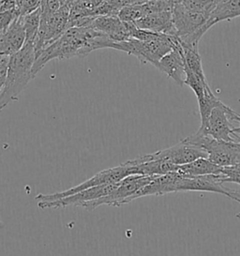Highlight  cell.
<instances>
[{
	"instance_id": "cell-17",
	"label": "cell",
	"mask_w": 240,
	"mask_h": 256,
	"mask_svg": "<svg viewBox=\"0 0 240 256\" xmlns=\"http://www.w3.org/2000/svg\"><path fill=\"white\" fill-rule=\"evenodd\" d=\"M240 16V0H218L217 5L210 16L208 26L224 20H231Z\"/></svg>"
},
{
	"instance_id": "cell-8",
	"label": "cell",
	"mask_w": 240,
	"mask_h": 256,
	"mask_svg": "<svg viewBox=\"0 0 240 256\" xmlns=\"http://www.w3.org/2000/svg\"><path fill=\"white\" fill-rule=\"evenodd\" d=\"M70 10V6L63 5L56 12L51 16L40 17V26L35 46L36 56L40 53L46 46L51 44L67 30Z\"/></svg>"
},
{
	"instance_id": "cell-19",
	"label": "cell",
	"mask_w": 240,
	"mask_h": 256,
	"mask_svg": "<svg viewBox=\"0 0 240 256\" xmlns=\"http://www.w3.org/2000/svg\"><path fill=\"white\" fill-rule=\"evenodd\" d=\"M182 7L198 14H211L217 5L218 0H174Z\"/></svg>"
},
{
	"instance_id": "cell-20",
	"label": "cell",
	"mask_w": 240,
	"mask_h": 256,
	"mask_svg": "<svg viewBox=\"0 0 240 256\" xmlns=\"http://www.w3.org/2000/svg\"><path fill=\"white\" fill-rule=\"evenodd\" d=\"M222 178L224 182H232L240 185V164L236 166L222 167Z\"/></svg>"
},
{
	"instance_id": "cell-6",
	"label": "cell",
	"mask_w": 240,
	"mask_h": 256,
	"mask_svg": "<svg viewBox=\"0 0 240 256\" xmlns=\"http://www.w3.org/2000/svg\"><path fill=\"white\" fill-rule=\"evenodd\" d=\"M232 110L224 102H220L212 109L208 118L204 124L200 125L196 134L210 136L220 141L240 143L238 136L234 132V128L236 127L232 125L234 121L231 118Z\"/></svg>"
},
{
	"instance_id": "cell-14",
	"label": "cell",
	"mask_w": 240,
	"mask_h": 256,
	"mask_svg": "<svg viewBox=\"0 0 240 256\" xmlns=\"http://www.w3.org/2000/svg\"><path fill=\"white\" fill-rule=\"evenodd\" d=\"M134 24L140 30L176 36L172 24V10L151 14Z\"/></svg>"
},
{
	"instance_id": "cell-21",
	"label": "cell",
	"mask_w": 240,
	"mask_h": 256,
	"mask_svg": "<svg viewBox=\"0 0 240 256\" xmlns=\"http://www.w3.org/2000/svg\"><path fill=\"white\" fill-rule=\"evenodd\" d=\"M18 16L16 10L0 12V35L8 30Z\"/></svg>"
},
{
	"instance_id": "cell-11",
	"label": "cell",
	"mask_w": 240,
	"mask_h": 256,
	"mask_svg": "<svg viewBox=\"0 0 240 256\" xmlns=\"http://www.w3.org/2000/svg\"><path fill=\"white\" fill-rule=\"evenodd\" d=\"M156 158L170 162L174 166H184L200 158H208V154L202 148L181 140L180 143L169 148L153 153Z\"/></svg>"
},
{
	"instance_id": "cell-4",
	"label": "cell",
	"mask_w": 240,
	"mask_h": 256,
	"mask_svg": "<svg viewBox=\"0 0 240 256\" xmlns=\"http://www.w3.org/2000/svg\"><path fill=\"white\" fill-rule=\"evenodd\" d=\"M180 44V40L178 37H174L170 40L150 42L132 38L124 42H114L111 49L132 54L141 61L142 64L150 63L156 67L158 61Z\"/></svg>"
},
{
	"instance_id": "cell-13",
	"label": "cell",
	"mask_w": 240,
	"mask_h": 256,
	"mask_svg": "<svg viewBox=\"0 0 240 256\" xmlns=\"http://www.w3.org/2000/svg\"><path fill=\"white\" fill-rule=\"evenodd\" d=\"M24 42L26 33L18 16L8 30L0 35V56H12L22 49Z\"/></svg>"
},
{
	"instance_id": "cell-5",
	"label": "cell",
	"mask_w": 240,
	"mask_h": 256,
	"mask_svg": "<svg viewBox=\"0 0 240 256\" xmlns=\"http://www.w3.org/2000/svg\"><path fill=\"white\" fill-rule=\"evenodd\" d=\"M183 140L206 151L210 162L220 167L240 164V143L220 141L198 134L188 136Z\"/></svg>"
},
{
	"instance_id": "cell-24",
	"label": "cell",
	"mask_w": 240,
	"mask_h": 256,
	"mask_svg": "<svg viewBox=\"0 0 240 256\" xmlns=\"http://www.w3.org/2000/svg\"><path fill=\"white\" fill-rule=\"evenodd\" d=\"M231 118H232V120L234 122L238 124V127H236V128H234V132L236 136H238L240 143V114L236 113V111L232 110V112H231Z\"/></svg>"
},
{
	"instance_id": "cell-18",
	"label": "cell",
	"mask_w": 240,
	"mask_h": 256,
	"mask_svg": "<svg viewBox=\"0 0 240 256\" xmlns=\"http://www.w3.org/2000/svg\"><path fill=\"white\" fill-rule=\"evenodd\" d=\"M40 17H42V12L40 7L34 12L28 14L26 16H19L26 33L24 44L36 46L38 33L40 26Z\"/></svg>"
},
{
	"instance_id": "cell-12",
	"label": "cell",
	"mask_w": 240,
	"mask_h": 256,
	"mask_svg": "<svg viewBox=\"0 0 240 256\" xmlns=\"http://www.w3.org/2000/svg\"><path fill=\"white\" fill-rule=\"evenodd\" d=\"M156 68L164 72L166 76L182 86L185 79V60L181 44L174 47L169 53L166 54L158 61Z\"/></svg>"
},
{
	"instance_id": "cell-22",
	"label": "cell",
	"mask_w": 240,
	"mask_h": 256,
	"mask_svg": "<svg viewBox=\"0 0 240 256\" xmlns=\"http://www.w3.org/2000/svg\"><path fill=\"white\" fill-rule=\"evenodd\" d=\"M61 7V0H42L40 5L42 16H51L56 12Z\"/></svg>"
},
{
	"instance_id": "cell-3",
	"label": "cell",
	"mask_w": 240,
	"mask_h": 256,
	"mask_svg": "<svg viewBox=\"0 0 240 256\" xmlns=\"http://www.w3.org/2000/svg\"><path fill=\"white\" fill-rule=\"evenodd\" d=\"M154 176L132 174L120 181L118 187L108 196H104L96 200L82 204L81 208L86 210L93 211L100 206H122L132 202L135 199L141 198L140 194L142 188L150 184Z\"/></svg>"
},
{
	"instance_id": "cell-1",
	"label": "cell",
	"mask_w": 240,
	"mask_h": 256,
	"mask_svg": "<svg viewBox=\"0 0 240 256\" xmlns=\"http://www.w3.org/2000/svg\"><path fill=\"white\" fill-rule=\"evenodd\" d=\"M114 44L111 38L102 32L91 28H70L46 46L36 56L33 66V76L52 60H70L75 56H86L98 49L111 48Z\"/></svg>"
},
{
	"instance_id": "cell-25",
	"label": "cell",
	"mask_w": 240,
	"mask_h": 256,
	"mask_svg": "<svg viewBox=\"0 0 240 256\" xmlns=\"http://www.w3.org/2000/svg\"><path fill=\"white\" fill-rule=\"evenodd\" d=\"M231 199L238 202L240 204V190H232V196H231ZM236 217L240 218V212L236 214Z\"/></svg>"
},
{
	"instance_id": "cell-23",
	"label": "cell",
	"mask_w": 240,
	"mask_h": 256,
	"mask_svg": "<svg viewBox=\"0 0 240 256\" xmlns=\"http://www.w3.org/2000/svg\"><path fill=\"white\" fill-rule=\"evenodd\" d=\"M8 60H10V56H0V96L2 94L6 76H7Z\"/></svg>"
},
{
	"instance_id": "cell-9",
	"label": "cell",
	"mask_w": 240,
	"mask_h": 256,
	"mask_svg": "<svg viewBox=\"0 0 240 256\" xmlns=\"http://www.w3.org/2000/svg\"><path fill=\"white\" fill-rule=\"evenodd\" d=\"M118 183L120 182L112 183V184H104L96 187L86 188L79 192H76L74 194L61 198L56 201L38 202V206L40 210H58V208H67L70 206H81L82 204L108 196L118 187Z\"/></svg>"
},
{
	"instance_id": "cell-10",
	"label": "cell",
	"mask_w": 240,
	"mask_h": 256,
	"mask_svg": "<svg viewBox=\"0 0 240 256\" xmlns=\"http://www.w3.org/2000/svg\"><path fill=\"white\" fill-rule=\"evenodd\" d=\"M220 174H206L200 176H183L180 174L176 183L178 192H208L220 194L231 198L232 188L224 185Z\"/></svg>"
},
{
	"instance_id": "cell-15",
	"label": "cell",
	"mask_w": 240,
	"mask_h": 256,
	"mask_svg": "<svg viewBox=\"0 0 240 256\" xmlns=\"http://www.w3.org/2000/svg\"><path fill=\"white\" fill-rule=\"evenodd\" d=\"M180 176V174L178 172L156 176L150 184L142 188L140 196H160L176 192V183Z\"/></svg>"
},
{
	"instance_id": "cell-7",
	"label": "cell",
	"mask_w": 240,
	"mask_h": 256,
	"mask_svg": "<svg viewBox=\"0 0 240 256\" xmlns=\"http://www.w3.org/2000/svg\"><path fill=\"white\" fill-rule=\"evenodd\" d=\"M128 176H132V174L130 170V166H128L127 162H125L116 167L108 168V169H105V170L98 172L95 176H93L91 178L84 181L79 185L74 186L72 188H68L66 190L56 192V194H38L36 196L35 199L37 200L38 202L56 201V200H58L61 198L74 194L76 192H79L86 188H92V187H96V186L104 185V184L118 183Z\"/></svg>"
},
{
	"instance_id": "cell-2",
	"label": "cell",
	"mask_w": 240,
	"mask_h": 256,
	"mask_svg": "<svg viewBox=\"0 0 240 256\" xmlns=\"http://www.w3.org/2000/svg\"><path fill=\"white\" fill-rule=\"evenodd\" d=\"M35 60V46L28 44H24L19 52L10 56L7 76L0 96V112L12 102L18 100L30 80L35 78L32 72Z\"/></svg>"
},
{
	"instance_id": "cell-16",
	"label": "cell",
	"mask_w": 240,
	"mask_h": 256,
	"mask_svg": "<svg viewBox=\"0 0 240 256\" xmlns=\"http://www.w3.org/2000/svg\"><path fill=\"white\" fill-rule=\"evenodd\" d=\"M222 167L214 164L208 158H200L194 162L178 166V173L183 176H200L206 174H220Z\"/></svg>"
},
{
	"instance_id": "cell-26",
	"label": "cell",
	"mask_w": 240,
	"mask_h": 256,
	"mask_svg": "<svg viewBox=\"0 0 240 256\" xmlns=\"http://www.w3.org/2000/svg\"><path fill=\"white\" fill-rule=\"evenodd\" d=\"M95 1H97L98 3H102V2H104V1H107V0H95Z\"/></svg>"
}]
</instances>
